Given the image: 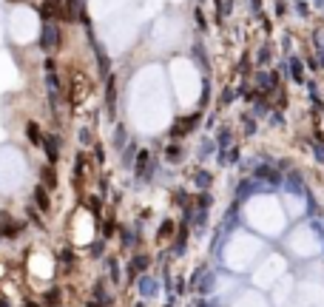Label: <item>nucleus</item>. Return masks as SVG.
Wrapping results in <instances>:
<instances>
[{
    "mask_svg": "<svg viewBox=\"0 0 324 307\" xmlns=\"http://www.w3.org/2000/svg\"><path fill=\"white\" fill-rule=\"evenodd\" d=\"M43 37H46V40H43V45H46V48H54V45H57V26H54V23H51V26H46Z\"/></svg>",
    "mask_w": 324,
    "mask_h": 307,
    "instance_id": "1",
    "label": "nucleus"
},
{
    "mask_svg": "<svg viewBox=\"0 0 324 307\" xmlns=\"http://www.w3.org/2000/svg\"><path fill=\"white\" fill-rule=\"evenodd\" d=\"M301 185H304V182H301V174H290L287 176V188L290 191H301Z\"/></svg>",
    "mask_w": 324,
    "mask_h": 307,
    "instance_id": "2",
    "label": "nucleus"
},
{
    "mask_svg": "<svg viewBox=\"0 0 324 307\" xmlns=\"http://www.w3.org/2000/svg\"><path fill=\"white\" fill-rule=\"evenodd\" d=\"M46 151H48V159H57V139L54 136L46 139Z\"/></svg>",
    "mask_w": 324,
    "mask_h": 307,
    "instance_id": "3",
    "label": "nucleus"
},
{
    "mask_svg": "<svg viewBox=\"0 0 324 307\" xmlns=\"http://www.w3.org/2000/svg\"><path fill=\"white\" fill-rule=\"evenodd\" d=\"M210 179H213V176H210L208 171H199V174H197V185H199V188H208Z\"/></svg>",
    "mask_w": 324,
    "mask_h": 307,
    "instance_id": "4",
    "label": "nucleus"
},
{
    "mask_svg": "<svg viewBox=\"0 0 324 307\" xmlns=\"http://www.w3.org/2000/svg\"><path fill=\"white\" fill-rule=\"evenodd\" d=\"M210 151H213V142H210V139H205V142H202V145H199V159L210 157Z\"/></svg>",
    "mask_w": 324,
    "mask_h": 307,
    "instance_id": "5",
    "label": "nucleus"
},
{
    "mask_svg": "<svg viewBox=\"0 0 324 307\" xmlns=\"http://www.w3.org/2000/svg\"><path fill=\"white\" fill-rule=\"evenodd\" d=\"M145 264H148V259H145V256H139V259H134V264H131V270L137 273V270H142Z\"/></svg>",
    "mask_w": 324,
    "mask_h": 307,
    "instance_id": "6",
    "label": "nucleus"
},
{
    "mask_svg": "<svg viewBox=\"0 0 324 307\" xmlns=\"http://www.w3.org/2000/svg\"><path fill=\"white\" fill-rule=\"evenodd\" d=\"M125 142V131L122 128H117V134H114V145H122Z\"/></svg>",
    "mask_w": 324,
    "mask_h": 307,
    "instance_id": "7",
    "label": "nucleus"
},
{
    "mask_svg": "<svg viewBox=\"0 0 324 307\" xmlns=\"http://www.w3.org/2000/svg\"><path fill=\"white\" fill-rule=\"evenodd\" d=\"M37 202H40V208H48V199H46V191H43V188L37 191Z\"/></svg>",
    "mask_w": 324,
    "mask_h": 307,
    "instance_id": "8",
    "label": "nucleus"
},
{
    "mask_svg": "<svg viewBox=\"0 0 324 307\" xmlns=\"http://www.w3.org/2000/svg\"><path fill=\"white\" fill-rule=\"evenodd\" d=\"M168 159H171V162H176V159H179V148H176V145L168 148Z\"/></svg>",
    "mask_w": 324,
    "mask_h": 307,
    "instance_id": "9",
    "label": "nucleus"
},
{
    "mask_svg": "<svg viewBox=\"0 0 324 307\" xmlns=\"http://www.w3.org/2000/svg\"><path fill=\"white\" fill-rule=\"evenodd\" d=\"M29 136H32L35 142H40V134H37V125L35 123H29Z\"/></svg>",
    "mask_w": 324,
    "mask_h": 307,
    "instance_id": "10",
    "label": "nucleus"
},
{
    "mask_svg": "<svg viewBox=\"0 0 324 307\" xmlns=\"http://www.w3.org/2000/svg\"><path fill=\"white\" fill-rule=\"evenodd\" d=\"M91 253H94V256H100V253H103V242H94V245H91Z\"/></svg>",
    "mask_w": 324,
    "mask_h": 307,
    "instance_id": "11",
    "label": "nucleus"
}]
</instances>
